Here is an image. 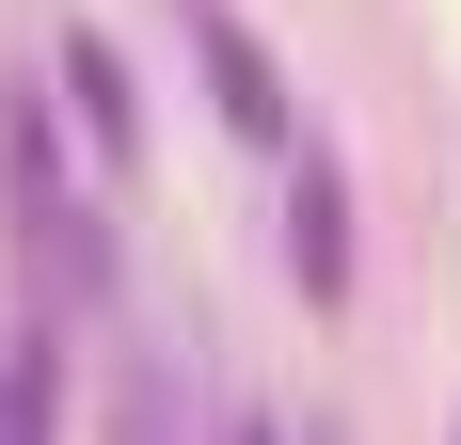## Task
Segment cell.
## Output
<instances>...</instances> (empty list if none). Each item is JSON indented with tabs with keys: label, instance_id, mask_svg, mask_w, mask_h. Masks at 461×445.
<instances>
[{
	"label": "cell",
	"instance_id": "1",
	"mask_svg": "<svg viewBox=\"0 0 461 445\" xmlns=\"http://www.w3.org/2000/svg\"><path fill=\"white\" fill-rule=\"evenodd\" d=\"M0 191H16L32 303H48V318H95V303H112V222H95V191L64 176V143H48V80L0 95Z\"/></svg>",
	"mask_w": 461,
	"mask_h": 445
},
{
	"label": "cell",
	"instance_id": "2",
	"mask_svg": "<svg viewBox=\"0 0 461 445\" xmlns=\"http://www.w3.org/2000/svg\"><path fill=\"white\" fill-rule=\"evenodd\" d=\"M286 286H303V303H350V176H334V143H303V159H286Z\"/></svg>",
	"mask_w": 461,
	"mask_h": 445
},
{
	"label": "cell",
	"instance_id": "3",
	"mask_svg": "<svg viewBox=\"0 0 461 445\" xmlns=\"http://www.w3.org/2000/svg\"><path fill=\"white\" fill-rule=\"evenodd\" d=\"M176 16H191V64H207V112H223L239 143H286V64L239 32L223 0H176Z\"/></svg>",
	"mask_w": 461,
	"mask_h": 445
},
{
	"label": "cell",
	"instance_id": "4",
	"mask_svg": "<svg viewBox=\"0 0 461 445\" xmlns=\"http://www.w3.org/2000/svg\"><path fill=\"white\" fill-rule=\"evenodd\" d=\"M48 64H64V112H80V143L95 159H143V95H128V64H112V32H48Z\"/></svg>",
	"mask_w": 461,
	"mask_h": 445
},
{
	"label": "cell",
	"instance_id": "5",
	"mask_svg": "<svg viewBox=\"0 0 461 445\" xmlns=\"http://www.w3.org/2000/svg\"><path fill=\"white\" fill-rule=\"evenodd\" d=\"M0 445H64V318L0 334Z\"/></svg>",
	"mask_w": 461,
	"mask_h": 445
},
{
	"label": "cell",
	"instance_id": "6",
	"mask_svg": "<svg viewBox=\"0 0 461 445\" xmlns=\"http://www.w3.org/2000/svg\"><path fill=\"white\" fill-rule=\"evenodd\" d=\"M223 445H286V430H271V413H239V430H223Z\"/></svg>",
	"mask_w": 461,
	"mask_h": 445
},
{
	"label": "cell",
	"instance_id": "7",
	"mask_svg": "<svg viewBox=\"0 0 461 445\" xmlns=\"http://www.w3.org/2000/svg\"><path fill=\"white\" fill-rule=\"evenodd\" d=\"M446 445H461V430H446Z\"/></svg>",
	"mask_w": 461,
	"mask_h": 445
}]
</instances>
